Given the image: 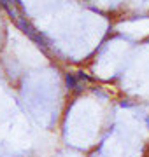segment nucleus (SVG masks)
Returning a JSON list of instances; mask_svg holds the SVG:
<instances>
[{
	"mask_svg": "<svg viewBox=\"0 0 149 157\" xmlns=\"http://www.w3.org/2000/svg\"><path fill=\"white\" fill-rule=\"evenodd\" d=\"M65 84H67L69 89H75V86H77V78H75V75L67 73V75H65Z\"/></svg>",
	"mask_w": 149,
	"mask_h": 157,
	"instance_id": "1",
	"label": "nucleus"
},
{
	"mask_svg": "<svg viewBox=\"0 0 149 157\" xmlns=\"http://www.w3.org/2000/svg\"><path fill=\"white\" fill-rule=\"evenodd\" d=\"M77 73H79V75H77L79 78H84V80H90V77H88V75H84L83 72H77Z\"/></svg>",
	"mask_w": 149,
	"mask_h": 157,
	"instance_id": "2",
	"label": "nucleus"
},
{
	"mask_svg": "<svg viewBox=\"0 0 149 157\" xmlns=\"http://www.w3.org/2000/svg\"><path fill=\"white\" fill-rule=\"evenodd\" d=\"M121 107H132V103H128V101H123V103H121Z\"/></svg>",
	"mask_w": 149,
	"mask_h": 157,
	"instance_id": "3",
	"label": "nucleus"
},
{
	"mask_svg": "<svg viewBox=\"0 0 149 157\" xmlns=\"http://www.w3.org/2000/svg\"><path fill=\"white\" fill-rule=\"evenodd\" d=\"M146 122H147V126H149V117H147V119H146Z\"/></svg>",
	"mask_w": 149,
	"mask_h": 157,
	"instance_id": "4",
	"label": "nucleus"
}]
</instances>
